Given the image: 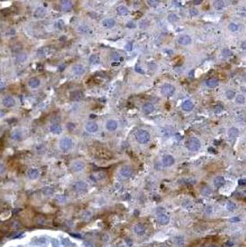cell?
Returning a JSON list of instances; mask_svg holds the SVG:
<instances>
[{"mask_svg":"<svg viewBox=\"0 0 246 247\" xmlns=\"http://www.w3.org/2000/svg\"><path fill=\"white\" fill-rule=\"evenodd\" d=\"M135 139L140 144H146L150 140V134L146 130H139L135 133Z\"/></svg>","mask_w":246,"mask_h":247,"instance_id":"cell-1","label":"cell"},{"mask_svg":"<svg viewBox=\"0 0 246 247\" xmlns=\"http://www.w3.org/2000/svg\"><path fill=\"white\" fill-rule=\"evenodd\" d=\"M187 147L189 148V150L197 151V150H199V149L201 148V142H200V141L197 139V138L192 137V138H190L189 141H187Z\"/></svg>","mask_w":246,"mask_h":247,"instance_id":"cell-2","label":"cell"},{"mask_svg":"<svg viewBox=\"0 0 246 247\" xmlns=\"http://www.w3.org/2000/svg\"><path fill=\"white\" fill-rule=\"evenodd\" d=\"M175 92V87L171 84H165L161 87V93L164 96L171 97Z\"/></svg>","mask_w":246,"mask_h":247,"instance_id":"cell-3","label":"cell"},{"mask_svg":"<svg viewBox=\"0 0 246 247\" xmlns=\"http://www.w3.org/2000/svg\"><path fill=\"white\" fill-rule=\"evenodd\" d=\"M72 145H73V142H72V140L69 137H64L60 141V148L62 150H69L72 148Z\"/></svg>","mask_w":246,"mask_h":247,"instance_id":"cell-4","label":"cell"},{"mask_svg":"<svg viewBox=\"0 0 246 247\" xmlns=\"http://www.w3.org/2000/svg\"><path fill=\"white\" fill-rule=\"evenodd\" d=\"M2 104L4 107H5L7 108H13V107L16 106V100L12 96H5L2 100Z\"/></svg>","mask_w":246,"mask_h":247,"instance_id":"cell-5","label":"cell"},{"mask_svg":"<svg viewBox=\"0 0 246 247\" xmlns=\"http://www.w3.org/2000/svg\"><path fill=\"white\" fill-rule=\"evenodd\" d=\"M72 72H73V74L77 77H80L82 75L84 74L85 72V68L83 66L82 64H76L73 66V68H72Z\"/></svg>","mask_w":246,"mask_h":247,"instance_id":"cell-6","label":"cell"},{"mask_svg":"<svg viewBox=\"0 0 246 247\" xmlns=\"http://www.w3.org/2000/svg\"><path fill=\"white\" fill-rule=\"evenodd\" d=\"M174 162H175L174 158H173V157L171 155H165L162 158V164L165 167L171 166L173 164H174Z\"/></svg>","mask_w":246,"mask_h":247,"instance_id":"cell-7","label":"cell"},{"mask_svg":"<svg viewBox=\"0 0 246 247\" xmlns=\"http://www.w3.org/2000/svg\"><path fill=\"white\" fill-rule=\"evenodd\" d=\"M98 128H99L98 124L95 123V122H93V121H90L85 125V130L90 133H93L97 132Z\"/></svg>","mask_w":246,"mask_h":247,"instance_id":"cell-8","label":"cell"},{"mask_svg":"<svg viewBox=\"0 0 246 247\" xmlns=\"http://www.w3.org/2000/svg\"><path fill=\"white\" fill-rule=\"evenodd\" d=\"M33 15L36 19H43L46 15V10L45 7H38L34 11Z\"/></svg>","mask_w":246,"mask_h":247,"instance_id":"cell-9","label":"cell"},{"mask_svg":"<svg viewBox=\"0 0 246 247\" xmlns=\"http://www.w3.org/2000/svg\"><path fill=\"white\" fill-rule=\"evenodd\" d=\"M28 85L31 89H38L41 85V81L38 77H31L30 80H28Z\"/></svg>","mask_w":246,"mask_h":247,"instance_id":"cell-10","label":"cell"},{"mask_svg":"<svg viewBox=\"0 0 246 247\" xmlns=\"http://www.w3.org/2000/svg\"><path fill=\"white\" fill-rule=\"evenodd\" d=\"M191 42L192 39L189 35H182L178 38V43L182 46H189L191 44Z\"/></svg>","mask_w":246,"mask_h":247,"instance_id":"cell-11","label":"cell"},{"mask_svg":"<svg viewBox=\"0 0 246 247\" xmlns=\"http://www.w3.org/2000/svg\"><path fill=\"white\" fill-rule=\"evenodd\" d=\"M73 7V3L69 0H64V1H61V10L62 12H69L72 9Z\"/></svg>","mask_w":246,"mask_h":247,"instance_id":"cell-12","label":"cell"},{"mask_svg":"<svg viewBox=\"0 0 246 247\" xmlns=\"http://www.w3.org/2000/svg\"><path fill=\"white\" fill-rule=\"evenodd\" d=\"M105 127L108 131H109V132H114V131H115L117 128V122L115 120H108L106 123Z\"/></svg>","mask_w":246,"mask_h":247,"instance_id":"cell-13","label":"cell"},{"mask_svg":"<svg viewBox=\"0 0 246 247\" xmlns=\"http://www.w3.org/2000/svg\"><path fill=\"white\" fill-rule=\"evenodd\" d=\"M50 132L53 134H60L62 132V128L60 124H57V123L52 124L50 126Z\"/></svg>","mask_w":246,"mask_h":247,"instance_id":"cell-14","label":"cell"},{"mask_svg":"<svg viewBox=\"0 0 246 247\" xmlns=\"http://www.w3.org/2000/svg\"><path fill=\"white\" fill-rule=\"evenodd\" d=\"M154 110H155L154 105L152 103H149V102L145 103L141 108V110L144 114H150L154 111Z\"/></svg>","mask_w":246,"mask_h":247,"instance_id":"cell-15","label":"cell"},{"mask_svg":"<svg viewBox=\"0 0 246 247\" xmlns=\"http://www.w3.org/2000/svg\"><path fill=\"white\" fill-rule=\"evenodd\" d=\"M133 172V169H132L130 166H124V167H123V168L121 169V171H120L121 175L124 176V177H130V176H132Z\"/></svg>","mask_w":246,"mask_h":247,"instance_id":"cell-16","label":"cell"},{"mask_svg":"<svg viewBox=\"0 0 246 247\" xmlns=\"http://www.w3.org/2000/svg\"><path fill=\"white\" fill-rule=\"evenodd\" d=\"M194 107H195L194 103L192 102L191 100H185L184 102L182 103V105H181V108H182V110L184 111H191L194 108Z\"/></svg>","mask_w":246,"mask_h":247,"instance_id":"cell-17","label":"cell"},{"mask_svg":"<svg viewBox=\"0 0 246 247\" xmlns=\"http://www.w3.org/2000/svg\"><path fill=\"white\" fill-rule=\"evenodd\" d=\"M21 137H22V132H21L20 129H15V130H13L12 132V134H11L12 140L19 141V140L21 139Z\"/></svg>","mask_w":246,"mask_h":247,"instance_id":"cell-18","label":"cell"},{"mask_svg":"<svg viewBox=\"0 0 246 247\" xmlns=\"http://www.w3.org/2000/svg\"><path fill=\"white\" fill-rule=\"evenodd\" d=\"M102 25L107 28H111L115 25V20L113 18H108L103 20L102 21Z\"/></svg>","mask_w":246,"mask_h":247,"instance_id":"cell-19","label":"cell"},{"mask_svg":"<svg viewBox=\"0 0 246 247\" xmlns=\"http://www.w3.org/2000/svg\"><path fill=\"white\" fill-rule=\"evenodd\" d=\"M219 84L218 79L215 78V77H212V78H209L205 81V85L206 86H208L209 88H214Z\"/></svg>","mask_w":246,"mask_h":247,"instance_id":"cell-20","label":"cell"},{"mask_svg":"<svg viewBox=\"0 0 246 247\" xmlns=\"http://www.w3.org/2000/svg\"><path fill=\"white\" fill-rule=\"evenodd\" d=\"M83 97H84L83 93L81 92H79V91L73 92H71V94H70V99L73 100H80L83 99Z\"/></svg>","mask_w":246,"mask_h":247,"instance_id":"cell-21","label":"cell"},{"mask_svg":"<svg viewBox=\"0 0 246 247\" xmlns=\"http://www.w3.org/2000/svg\"><path fill=\"white\" fill-rule=\"evenodd\" d=\"M89 62L92 65H97L100 62V58L97 54H92L89 58Z\"/></svg>","mask_w":246,"mask_h":247,"instance_id":"cell-22","label":"cell"},{"mask_svg":"<svg viewBox=\"0 0 246 247\" xmlns=\"http://www.w3.org/2000/svg\"><path fill=\"white\" fill-rule=\"evenodd\" d=\"M238 133H239V131H238V129L236 127H231L228 131V135L231 139H233V140L237 137Z\"/></svg>","mask_w":246,"mask_h":247,"instance_id":"cell-23","label":"cell"},{"mask_svg":"<svg viewBox=\"0 0 246 247\" xmlns=\"http://www.w3.org/2000/svg\"><path fill=\"white\" fill-rule=\"evenodd\" d=\"M117 12L119 15H127L129 13V10L127 7L124 6V5H120L117 8Z\"/></svg>","mask_w":246,"mask_h":247,"instance_id":"cell-24","label":"cell"},{"mask_svg":"<svg viewBox=\"0 0 246 247\" xmlns=\"http://www.w3.org/2000/svg\"><path fill=\"white\" fill-rule=\"evenodd\" d=\"M77 30H78L79 32H80L81 34H88V33L91 32L90 28H89L87 25H84V24L79 26L78 28H77Z\"/></svg>","mask_w":246,"mask_h":247,"instance_id":"cell-25","label":"cell"},{"mask_svg":"<svg viewBox=\"0 0 246 247\" xmlns=\"http://www.w3.org/2000/svg\"><path fill=\"white\" fill-rule=\"evenodd\" d=\"M213 182H214V185L216 187L219 188V187H221L224 183H225V180H224V178L222 176H218L214 179Z\"/></svg>","mask_w":246,"mask_h":247,"instance_id":"cell-26","label":"cell"},{"mask_svg":"<svg viewBox=\"0 0 246 247\" xmlns=\"http://www.w3.org/2000/svg\"><path fill=\"white\" fill-rule=\"evenodd\" d=\"M50 53V49L48 47H43L41 49L38 50V54L41 57H46Z\"/></svg>","mask_w":246,"mask_h":247,"instance_id":"cell-27","label":"cell"},{"mask_svg":"<svg viewBox=\"0 0 246 247\" xmlns=\"http://www.w3.org/2000/svg\"><path fill=\"white\" fill-rule=\"evenodd\" d=\"M134 231L138 235H142V234H144V232H145V228H144L142 225L139 224V225H137V226H135Z\"/></svg>","mask_w":246,"mask_h":247,"instance_id":"cell-28","label":"cell"},{"mask_svg":"<svg viewBox=\"0 0 246 247\" xmlns=\"http://www.w3.org/2000/svg\"><path fill=\"white\" fill-rule=\"evenodd\" d=\"M73 169L77 172H80L84 169V164L82 162H76L73 164Z\"/></svg>","mask_w":246,"mask_h":247,"instance_id":"cell-29","label":"cell"},{"mask_svg":"<svg viewBox=\"0 0 246 247\" xmlns=\"http://www.w3.org/2000/svg\"><path fill=\"white\" fill-rule=\"evenodd\" d=\"M28 177H30V179H36V178H38V175H39V173H38V170H36V169H32V170H30V172H28Z\"/></svg>","mask_w":246,"mask_h":247,"instance_id":"cell-30","label":"cell"},{"mask_svg":"<svg viewBox=\"0 0 246 247\" xmlns=\"http://www.w3.org/2000/svg\"><path fill=\"white\" fill-rule=\"evenodd\" d=\"M158 221L160 222L161 224H167L169 222V218L166 216V215H160L158 217Z\"/></svg>","mask_w":246,"mask_h":247,"instance_id":"cell-31","label":"cell"},{"mask_svg":"<svg viewBox=\"0 0 246 247\" xmlns=\"http://www.w3.org/2000/svg\"><path fill=\"white\" fill-rule=\"evenodd\" d=\"M55 26H56L57 28H59V30H63V28H65V26H66V24H65L63 20H58L55 22Z\"/></svg>","mask_w":246,"mask_h":247,"instance_id":"cell-32","label":"cell"},{"mask_svg":"<svg viewBox=\"0 0 246 247\" xmlns=\"http://www.w3.org/2000/svg\"><path fill=\"white\" fill-rule=\"evenodd\" d=\"M238 28H239V26H238V25H237L236 23H235V22H231V23H229V25H228V30H229L230 31H232V32L237 31Z\"/></svg>","mask_w":246,"mask_h":247,"instance_id":"cell-33","label":"cell"},{"mask_svg":"<svg viewBox=\"0 0 246 247\" xmlns=\"http://www.w3.org/2000/svg\"><path fill=\"white\" fill-rule=\"evenodd\" d=\"M213 5H214V7L217 10H221V9H223V7H224V2L223 1H220V0H219V1H214Z\"/></svg>","mask_w":246,"mask_h":247,"instance_id":"cell-34","label":"cell"},{"mask_svg":"<svg viewBox=\"0 0 246 247\" xmlns=\"http://www.w3.org/2000/svg\"><path fill=\"white\" fill-rule=\"evenodd\" d=\"M235 101L238 104H243L245 102V97L243 95H242V94H238V95L235 97Z\"/></svg>","mask_w":246,"mask_h":247,"instance_id":"cell-35","label":"cell"},{"mask_svg":"<svg viewBox=\"0 0 246 247\" xmlns=\"http://www.w3.org/2000/svg\"><path fill=\"white\" fill-rule=\"evenodd\" d=\"M222 55H223V57L228 58V57H230L231 55H233V53H232V51H231L230 49L225 48V49H223V51H222Z\"/></svg>","mask_w":246,"mask_h":247,"instance_id":"cell-36","label":"cell"},{"mask_svg":"<svg viewBox=\"0 0 246 247\" xmlns=\"http://www.w3.org/2000/svg\"><path fill=\"white\" fill-rule=\"evenodd\" d=\"M111 59L115 61H122L123 60V57H121L117 53H114L112 55H111Z\"/></svg>","mask_w":246,"mask_h":247,"instance_id":"cell-37","label":"cell"},{"mask_svg":"<svg viewBox=\"0 0 246 247\" xmlns=\"http://www.w3.org/2000/svg\"><path fill=\"white\" fill-rule=\"evenodd\" d=\"M26 60H27V55H26L25 53H23V54H20V55H18L17 58H16V61H17V62H19V63H20V62H24Z\"/></svg>","mask_w":246,"mask_h":247,"instance_id":"cell-38","label":"cell"},{"mask_svg":"<svg viewBox=\"0 0 246 247\" xmlns=\"http://www.w3.org/2000/svg\"><path fill=\"white\" fill-rule=\"evenodd\" d=\"M223 106L221 104H217L214 108H213V110L216 114H220V112L223 111Z\"/></svg>","mask_w":246,"mask_h":247,"instance_id":"cell-39","label":"cell"},{"mask_svg":"<svg viewBox=\"0 0 246 247\" xmlns=\"http://www.w3.org/2000/svg\"><path fill=\"white\" fill-rule=\"evenodd\" d=\"M226 96H227V98H228V99H229V100H232V99H234V98H235V92H234V91H232V90H228V91H227V92H226Z\"/></svg>","mask_w":246,"mask_h":247,"instance_id":"cell-40","label":"cell"},{"mask_svg":"<svg viewBox=\"0 0 246 247\" xmlns=\"http://www.w3.org/2000/svg\"><path fill=\"white\" fill-rule=\"evenodd\" d=\"M227 208L228 211H230V212H232V211H234L235 209V205L234 204L233 202H228V205H227Z\"/></svg>","mask_w":246,"mask_h":247,"instance_id":"cell-41","label":"cell"},{"mask_svg":"<svg viewBox=\"0 0 246 247\" xmlns=\"http://www.w3.org/2000/svg\"><path fill=\"white\" fill-rule=\"evenodd\" d=\"M147 3L151 7H156L159 4V1H156V0H149V1H148Z\"/></svg>","mask_w":246,"mask_h":247,"instance_id":"cell-42","label":"cell"},{"mask_svg":"<svg viewBox=\"0 0 246 247\" xmlns=\"http://www.w3.org/2000/svg\"><path fill=\"white\" fill-rule=\"evenodd\" d=\"M133 43H132V42L127 43L126 45H125V50L127 51V52H131V51L133 50Z\"/></svg>","mask_w":246,"mask_h":247,"instance_id":"cell-43","label":"cell"},{"mask_svg":"<svg viewBox=\"0 0 246 247\" xmlns=\"http://www.w3.org/2000/svg\"><path fill=\"white\" fill-rule=\"evenodd\" d=\"M168 20H169V21H171V22H175V21L178 20V17H177V15H175V14H171V15L168 16Z\"/></svg>","mask_w":246,"mask_h":247,"instance_id":"cell-44","label":"cell"},{"mask_svg":"<svg viewBox=\"0 0 246 247\" xmlns=\"http://www.w3.org/2000/svg\"><path fill=\"white\" fill-rule=\"evenodd\" d=\"M86 188V185L82 182V181H79V182L77 183V190H84V188Z\"/></svg>","mask_w":246,"mask_h":247,"instance_id":"cell-45","label":"cell"},{"mask_svg":"<svg viewBox=\"0 0 246 247\" xmlns=\"http://www.w3.org/2000/svg\"><path fill=\"white\" fill-rule=\"evenodd\" d=\"M189 13H190L191 16H197V15H198V10L196 8H191L189 10Z\"/></svg>","mask_w":246,"mask_h":247,"instance_id":"cell-46","label":"cell"},{"mask_svg":"<svg viewBox=\"0 0 246 247\" xmlns=\"http://www.w3.org/2000/svg\"><path fill=\"white\" fill-rule=\"evenodd\" d=\"M148 26V20H142V21H140V28H147Z\"/></svg>","mask_w":246,"mask_h":247,"instance_id":"cell-47","label":"cell"},{"mask_svg":"<svg viewBox=\"0 0 246 247\" xmlns=\"http://www.w3.org/2000/svg\"><path fill=\"white\" fill-rule=\"evenodd\" d=\"M126 26L129 28H134L136 27V25H135V23L133 22V21H129V22L126 24Z\"/></svg>","mask_w":246,"mask_h":247,"instance_id":"cell-48","label":"cell"},{"mask_svg":"<svg viewBox=\"0 0 246 247\" xmlns=\"http://www.w3.org/2000/svg\"><path fill=\"white\" fill-rule=\"evenodd\" d=\"M135 70H136L137 72H139V73H140V74H143V73H144L143 70H141V68L139 66V65H136V66H135Z\"/></svg>","mask_w":246,"mask_h":247,"instance_id":"cell-49","label":"cell"},{"mask_svg":"<svg viewBox=\"0 0 246 247\" xmlns=\"http://www.w3.org/2000/svg\"><path fill=\"white\" fill-rule=\"evenodd\" d=\"M4 172H5V166L2 164H0V173H3Z\"/></svg>","mask_w":246,"mask_h":247,"instance_id":"cell-50","label":"cell"},{"mask_svg":"<svg viewBox=\"0 0 246 247\" xmlns=\"http://www.w3.org/2000/svg\"><path fill=\"white\" fill-rule=\"evenodd\" d=\"M5 116V111H4V110H0V118H4Z\"/></svg>","mask_w":246,"mask_h":247,"instance_id":"cell-51","label":"cell"},{"mask_svg":"<svg viewBox=\"0 0 246 247\" xmlns=\"http://www.w3.org/2000/svg\"><path fill=\"white\" fill-rule=\"evenodd\" d=\"M202 2V0H197V1H194L193 4H194V5H201Z\"/></svg>","mask_w":246,"mask_h":247,"instance_id":"cell-52","label":"cell"},{"mask_svg":"<svg viewBox=\"0 0 246 247\" xmlns=\"http://www.w3.org/2000/svg\"><path fill=\"white\" fill-rule=\"evenodd\" d=\"M245 184V180H239V185H244Z\"/></svg>","mask_w":246,"mask_h":247,"instance_id":"cell-53","label":"cell"},{"mask_svg":"<svg viewBox=\"0 0 246 247\" xmlns=\"http://www.w3.org/2000/svg\"><path fill=\"white\" fill-rule=\"evenodd\" d=\"M243 50H245V42H243Z\"/></svg>","mask_w":246,"mask_h":247,"instance_id":"cell-54","label":"cell"},{"mask_svg":"<svg viewBox=\"0 0 246 247\" xmlns=\"http://www.w3.org/2000/svg\"><path fill=\"white\" fill-rule=\"evenodd\" d=\"M207 247H217L216 245H213V244H211V245H208Z\"/></svg>","mask_w":246,"mask_h":247,"instance_id":"cell-55","label":"cell"}]
</instances>
